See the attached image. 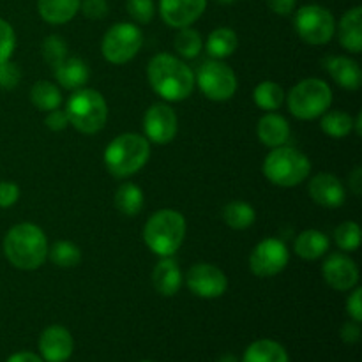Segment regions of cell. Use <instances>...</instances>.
<instances>
[{"instance_id":"8d00e7d4","label":"cell","mask_w":362,"mask_h":362,"mask_svg":"<svg viewBox=\"0 0 362 362\" xmlns=\"http://www.w3.org/2000/svg\"><path fill=\"white\" fill-rule=\"evenodd\" d=\"M16 46V34L14 28L11 27L9 21L0 18V62H6L11 59Z\"/></svg>"},{"instance_id":"9c48e42d","label":"cell","mask_w":362,"mask_h":362,"mask_svg":"<svg viewBox=\"0 0 362 362\" xmlns=\"http://www.w3.org/2000/svg\"><path fill=\"white\" fill-rule=\"evenodd\" d=\"M144 45V34L134 23H115L108 28L103 37L101 52L108 62H129Z\"/></svg>"},{"instance_id":"d6986e66","label":"cell","mask_w":362,"mask_h":362,"mask_svg":"<svg viewBox=\"0 0 362 362\" xmlns=\"http://www.w3.org/2000/svg\"><path fill=\"white\" fill-rule=\"evenodd\" d=\"M152 285H154L156 292L161 296H175L182 285V272H180L177 262L170 257H163V260L152 271Z\"/></svg>"},{"instance_id":"603a6c76","label":"cell","mask_w":362,"mask_h":362,"mask_svg":"<svg viewBox=\"0 0 362 362\" xmlns=\"http://www.w3.org/2000/svg\"><path fill=\"white\" fill-rule=\"evenodd\" d=\"M80 0H37L39 16L52 25H64L80 11Z\"/></svg>"},{"instance_id":"d6a6232c","label":"cell","mask_w":362,"mask_h":362,"mask_svg":"<svg viewBox=\"0 0 362 362\" xmlns=\"http://www.w3.org/2000/svg\"><path fill=\"white\" fill-rule=\"evenodd\" d=\"M202 48H204V41H202L200 32L194 28L184 27L175 35V49L184 59H194L202 52Z\"/></svg>"},{"instance_id":"ab89813d","label":"cell","mask_w":362,"mask_h":362,"mask_svg":"<svg viewBox=\"0 0 362 362\" xmlns=\"http://www.w3.org/2000/svg\"><path fill=\"white\" fill-rule=\"evenodd\" d=\"M20 198V187L9 180H2L0 182V209H9Z\"/></svg>"},{"instance_id":"83f0119b","label":"cell","mask_w":362,"mask_h":362,"mask_svg":"<svg viewBox=\"0 0 362 362\" xmlns=\"http://www.w3.org/2000/svg\"><path fill=\"white\" fill-rule=\"evenodd\" d=\"M115 207L126 216H136L144 207V193L133 182H124L115 193Z\"/></svg>"},{"instance_id":"2e32d148","label":"cell","mask_w":362,"mask_h":362,"mask_svg":"<svg viewBox=\"0 0 362 362\" xmlns=\"http://www.w3.org/2000/svg\"><path fill=\"white\" fill-rule=\"evenodd\" d=\"M74 349L73 336L62 325L45 329L39 338V352L46 362H66Z\"/></svg>"},{"instance_id":"f6af8a7d","label":"cell","mask_w":362,"mask_h":362,"mask_svg":"<svg viewBox=\"0 0 362 362\" xmlns=\"http://www.w3.org/2000/svg\"><path fill=\"white\" fill-rule=\"evenodd\" d=\"M350 189H352V193L356 194V197H361V193H362V168L361 166H357V168L352 172V175H350Z\"/></svg>"},{"instance_id":"b9f144b4","label":"cell","mask_w":362,"mask_h":362,"mask_svg":"<svg viewBox=\"0 0 362 362\" xmlns=\"http://www.w3.org/2000/svg\"><path fill=\"white\" fill-rule=\"evenodd\" d=\"M46 126L52 131H62L69 126V119H67V113L64 110H52L48 112V117H46Z\"/></svg>"},{"instance_id":"4316f807","label":"cell","mask_w":362,"mask_h":362,"mask_svg":"<svg viewBox=\"0 0 362 362\" xmlns=\"http://www.w3.org/2000/svg\"><path fill=\"white\" fill-rule=\"evenodd\" d=\"M30 101L41 112H52V110L60 108V105H62V94H60V90L55 85L42 80L37 81L32 87Z\"/></svg>"},{"instance_id":"52a82bcc","label":"cell","mask_w":362,"mask_h":362,"mask_svg":"<svg viewBox=\"0 0 362 362\" xmlns=\"http://www.w3.org/2000/svg\"><path fill=\"white\" fill-rule=\"evenodd\" d=\"M286 101L293 117L300 120H313L331 108L332 90L325 81L318 78H308L299 81L290 90Z\"/></svg>"},{"instance_id":"4fadbf2b","label":"cell","mask_w":362,"mask_h":362,"mask_svg":"<svg viewBox=\"0 0 362 362\" xmlns=\"http://www.w3.org/2000/svg\"><path fill=\"white\" fill-rule=\"evenodd\" d=\"M144 129L147 134V140L158 145H166L175 138L177 129H179V120H177L175 112L168 105L158 103V105H152L145 113Z\"/></svg>"},{"instance_id":"5b68a950","label":"cell","mask_w":362,"mask_h":362,"mask_svg":"<svg viewBox=\"0 0 362 362\" xmlns=\"http://www.w3.org/2000/svg\"><path fill=\"white\" fill-rule=\"evenodd\" d=\"M66 113L74 129L83 134H94L108 120V105L94 88H80L67 101Z\"/></svg>"},{"instance_id":"1f68e13d","label":"cell","mask_w":362,"mask_h":362,"mask_svg":"<svg viewBox=\"0 0 362 362\" xmlns=\"http://www.w3.org/2000/svg\"><path fill=\"white\" fill-rule=\"evenodd\" d=\"M48 255L53 264L62 269L76 267L81 262L80 247L74 246L69 240H59V243H55L52 246V250H48Z\"/></svg>"},{"instance_id":"44dd1931","label":"cell","mask_w":362,"mask_h":362,"mask_svg":"<svg viewBox=\"0 0 362 362\" xmlns=\"http://www.w3.org/2000/svg\"><path fill=\"white\" fill-rule=\"evenodd\" d=\"M258 138L267 147H281L290 138V126L285 117L278 113H267L258 120Z\"/></svg>"},{"instance_id":"4dcf8cb0","label":"cell","mask_w":362,"mask_h":362,"mask_svg":"<svg viewBox=\"0 0 362 362\" xmlns=\"http://www.w3.org/2000/svg\"><path fill=\"white\" fill-rule=\"evenodd\" d=\"M320 127L325 134H329V136L345 138L352 133L354 119L350 113L336 110V112H329L322 117Z\"/></svg>"},{"instance_id":"f907efd6","label":"cell","mask_w":362,"mask_h":362,"mask_svg":"<svg viewBox=\"0 0 362 362\" xmlns=\"http://www.w3.org/2000/svg\"><path fill=\"white\" fill-rule=\"evenodd\" d=\"M141 362H154V361H141Z\"/></svg>"},{"instance_id":"ee69618b","label":"cell","mask_w":362,"mask_h":362,"mask_svg":"<svg viewBox=\"0 0 362 362\" xmlns=\"http://www.w3.org/2000/svg\"><path fill=\"white\" fill-rule=\"evenodd\" d=\"M341 339L345 343H357L361 339V324L359 322H346L345 325L341 327Z\"/></svg>"},{"instance_id":"f1b7e54d","label":"cell","mask_w":362,"mask_h":362,"mask_svg":"<svg viewBox=\"0 0 362 362\" xmlns=\"http://www.w3.org/2000/svg\"><path fill=\"white\" fill-rule=\"evenodd\" d=\"M223 219L233 230H246L257 219L255 209L246 202H230L223 211Z\"/></svg>"},{"instance_id":"cb8c5ba5","label":"cell","mask_w":362,"mask_h":362,"mask_svg":"<svg viewBox=\"0 0 362 362\" xmlns=\"http://www.w3.org/2000/svg\"><path fill=\"white\" fill-rule=\"evenodd\" d=\"M329 246L331 243L325 233L318 232V230H306L296 239L293 250H296L297 257L304 258V260H318L327 253Z\"/></svg>"},{"instance_id":"8fae6325","label":"cell","mask_w":362,"mask_h":362,"mask_svg":"<svg viewBox=\"0 0 362 362\" xmlns=\"http://www.w3.org/2000/svg\"><path fill=\"white\" fill-rule=\"evenodd\" d=\"M288 247L279 239H265L250 255V269L258 278H272L288 264Z\"/></svg>"},{"instance_id":"ffe728a7","label":"cell","mask_w":362,"mask_h":362,"mask_svg":"<svg viewBox=\"0 0 362 362\" xmlns=\"http://www.w3.org/2000/svg\"><path fill=\"white\" fill-rule=\"evenodd\" d=\"M339 42L345 49L352 53L362 52V7H352L343 14L338 25Z\"/></svg>"},{"instance_id":"8992f818","label":"cell","mask_w":362,"mask_h":362,"mask_svg":"<svg viewBox=\"0 0 362 362\" xmlns=\"http://www.w3.org/2000/svg\"><path fill=\"white\" fill-rule=\"evenodd\" d=\"M311 172V163L303 152L292 147H276L264 161V175L281 187L299 186Z\"/></svg>"},{"instance_id":"f546056e","label":"cell","mask_w":362,"mask_h":362,"mask_svg":"<svg viewBox=\"0 0 362 362\" xmlns=\"http://www.w3.org/2000/svg\"><path fill=\"white\" fill-rule=\"evenodd\" d=\"M253 99L257 103L258 108L267 110V112H274L285 101V92L274 81H262L260 85H257L253 92Z\"/></svg>"},{"instance_id":"30bf717a","label":"cell","mask_w":362,"mask_h":362,"mask_svg":"<svg viewBox=\"0 0 362 362\" xmlns=\"http://www.w3.org/2000/svg\"><path fill=\"white\" fill-rule=\"evenodd\" d=\"M197 83L205 98L212 101H228L237 90V76L232 67L221 60H209L198 69Z\"/></svg>"},{"instance_id":"7bdbcfd3","label":"cell","mask_w":362,"mask_h":362,"mask_svg":"<svg viewBox=\"0 0 362 362\" xmlns=\"http://www.w3.org/2000/svg\"><path fill=\"white\" fill-rule=\"evenodd\" d=\"M297 0H267V6L272 13L279 14V16H288L296 11Z\"/></svg>"},{"instance_id":"c3c4849f","label":"cell","mask_w":362,"mask_h":362,"mask_svg":"<svg viewBox=\"0 0 362 362\" xmlns=\"http://www.w3.org/2000/svg\"><path fill=\"white\" fill-rule=\"evenodd\" d=\"M218 362H239V361H237V357L232 356V354H226V356H223Z\"/></svg>"},{"instance_id":"60d3db41","label":"cell","mask_w":362,"mask_h":362,"mask_svg":"<svg viewBox=\"0 0 362 362\" xmlns=\"http://www.w3.org/2000/svg\"><path fill=\"white\" fill-rule=\"evenodd\" d=\"M346 311L354 322H362V288L354 290L352 296L346 300Z\"/></svg>"},{"instance_id":"ba28073f","label":"cell","mask_w":362,"mask_h":362,"mask_svg":"<svg viewBox=\"0 0 362 362\" xmlns=\"http://www.w3.org/2000/svg\"><path fill=\"white\" fill-rule=\"evenodd\" d=\"M296 30L308 45H327L334 37L336 20L327 7L310 4L296 13Z\"/></svg>"},{"instance_id":"7402d4cb","label":"cell","mask_w":362,"mask_h":362,"mask_svg":"<svg viewBox=\"0 0 362 362\" xmlns=\"http://www.w3.org/2000/svg\"><path fill=\"white\" fill-rule=\"evenodd\" d=\"M55 69V78L64 88L69 90H76V88L83 87L88 81L90 71L88 66L78 57H66L59 66L53 67Z\"/></svg>"},{"instance_id":"ac0fdd59","label":"cell","mask_w":362,"mask_h":362,"mask_svg":"<svg viewBox=\"0 0 362 362\" xmlns=\"http://www.w3.org/2000/svg\"><path fill=\"white\" fill-rule=\"evenodd\" d=\"M325 67L332 80L346 90H357L362 85V71L359 64L349 57H331L325 62Z\"/></svg>"},{"instance_id":"484cf974","label":"cell","mask_w":362,"mask_h":362,"mask_svg":"<svg viewBox=\"0 0 362 362\" xmlns=\"http://www.w3.org/2000/svg\"><path fill=\"white\" fill-rule=\"evenodd\" d=\"M237 49V34L235 30L228 27H219L211 32L207 39V52L209 55L214 57L216 60L226 59Z\"/></svg>"},{"instance_id":"d590c367","label":"cell","mask_w":362,"mask_h":362,"mask_svg":"<svg viewBox=\"0 0 362 362\" xmlns=\"http://www.w3.org/2000/svg\"><path fill=\"white\" fill-rule=\"evenodd\" d=\"M126 9L129 16L138 23L145 25L154 18V0H126Z\"/></svg>"},{"instance_id":"277c9868","label":"cell","mask_w":362,"mask_h":362,"mask_svg":"<svg viewBox=\"0 0 362 362\" xmlns=\"http://www.w3.org/2000/svg\"><path fill=\"white\" fill-rule=\"evenodd\" d=\"M184 237H186V219L180 212L172 209H163L152 214L144 230L145 244L159 257L175 255Z\"/></svg>"},{"instance_id":"d4e9b609","label":"cell","mask_w":362,"mask_h":362,"mask_svg":"<svg viewBox=\"0 0 362 362\" xmlns=\"http://www.w3.org/2000/svg\"><path fill=\"white\" fill-rule=\"evenodd\" d=\"M240 362H290L288 354L274 339H258L251 343Z\"/></svg>"},{"instance_id":"836d02e7","label":"cell","mask_w":362,"mask_h":362,"mask_svg":"<svg viewBox=\"0 0 362 362\" xmlns=\"http://www.w3.org/2000/svg\"><path fill=\"white\" fill-rule=\"evenodd\" d=\"M334 240L343 251H357L361 246V228L356 221H345L334 230Z\"/></svg>"},{"instance_id":"6da1fadb","label":"cell","mask_w":362,"mask_h":362,"mask_svg":"<svg viewBox=\"0 0 362 362\" xmlns=\"http://www.w3.org/2000/svg\"><path fill=\"white\" fill-rule=\"evenodd\" d=\"M147 76L156 94L165 101H184L194 87L193 71L170 53H159L148 62Z\"/></svg>"},{"instance_id":"681fc988","label":"cell","mask_w":362,"mask_h":362,"mask_svg":"<svg viewBox=\"0 0 362 362\" xmlns=\"http://www.w3.org/2000/svg\"><path fill=\"white\" fill-rule=\"evenodd\" d=\"M218 2H221V4H232V2H235V0H218Z\"/></svg>"},{"instance_id":"3957f363","label":"cell","mask_w":362,"mask_h":362,"mask_svg":"<svg viewBox=\"0 0 362 362\" xmlns=\"http://www.w3.org/2000/svg\"><path fill=\"white\" fill-rule=\"evenodd\" d=\"M151 158L147 138L134 133H124L113 138L105 151V165L117 179H127L145 166Z\"/></svg>"},{"instance_id":"9a60e30c","label":"cell","mask_w":362,"mask_h":362,"mask_svg":"<svg viewBox=\"0 0 362 362\" xmlns=\"http://www.w3.org/2000/svg\"><path fill=\"white\" fill-rule=\"evenodd\" d=\"M205 7L207 0H159V14L173 28L193 25L204 14Z\"/></svg>"},{"instance_id":"e575fe53","label":"cell","mask_w":362,"mask_h":362,"mask_svg":"<svg viewBox=\"0 0 362 362\" xmlns=\"http://www.w3.org/2000/svg\"><path fill=\"white\" fill-rule=\"evenodd\" d=\"M42 57L52 67L59 66L67 57V45L60 35H48L42 42Z\"/></svg>"},{"instance_id":"7c38bea8","label":"cell","mask_w":362,"mask_h":362,"mask_svg":"<svg viewBox=\"0 0 362 362\" xmlns=\"http://www.w3.org/2000/svg\"><path fill=\"white\" fill-rule=\"evenodd\" d=\"M186 285L202 299H218L228 288L225 272L212 264H197L187 271Z\"/></svg>"},{"instance_id":"e0dca14e","label":"cell","mask_w":362,"mask_h":362,"mask_svg":"<svg viewBox=\"0 0 362 362\" xmlns=\"http://www.w3.org/2000/svg\"><path fill=\"white\" fill-rule=\"evenodd\" d=\"M310 197L315 204L322 205L325 209L341 207L345 204V187L341 180L332 173H318L310 182Z\"/></svg>"},{"instance_id":"74e56055","label":"cell","mask_w":362,"mask_h":362,"mask_svg":"<svg viewBox=\"0 0 362 362\" xmlns=\"http://www.w3.org/2000/svg\"><path fill=\"white\" fill-rule=\"evenodd\" d=\"M20 78H21V71L16 64L11 62V60L0 62V88L11 90V88H14L18 83H20Z\"/></svg>"},{"instance_id":"7dc6e473","label":"cell","mask_w":362,"mask_h":362,"mask_svg":"<svg viewBox=\"0 0 362 362\" xmlns=\"http://www.w3.org/2000/svg\"><path fill=\"white\" fill-rule=\"evenodd\" d=\"M354 127L357 129V136H361L362 134V113H359V115H357V119L354 120Z\"/></svg>"},{"instance_id":"bcb514c9","label":"cell","mask_w":362,"mask_h":362,"mask_svg":"<svg viewBox=\"0 0 362 362\" xmlns=\"http://www.w3.org/2000/svg\"><path fill=\"white\" fill-rule=\"evenodd\" d=\"M6 362H45L41 357L35 356L34 352H16L9 357Z\"/></svg>"},{"instance_id":"5bb4252c","label":"cell","mask_w":362,"mask_h":362,"mask_svg":"<svg viewBox=\"0 0 362 362\" xmlns=\"http://www.w3.org/2000/svg\"><path fill=\"white\" fill-rule=\"evenodd\" d=\"M322 274H324L325 283L339 292H349L359 283V269L356 262L341 253L331 255L325 260Z\"/></svg>"},{"instance_id":"7a4b0ae2","label":"cell","mask_w":362,"mask_h":362,"mask_svg":"<svg viewBox=\"0 0 362 362\" xmlns=\"http://www.w3.org/2000/svg\"><path fill=\"white\" fill-rule=\"evenodd\" d=\"M4 255L21 271H35L48 257V239L34 223H18L4 239Z\"/></svg>"},{"instance_id":"f35d334b","label":"cell","mask_w":362,"mask_h":362,"mask_svg":"<svg viewBox=\"0 0 362 362\" xmlns=\"http://www.w3.org/2000/svg\"><path fill=\"white\" fill-rule=\"evenodd\" d=\"M81 13L88 18V20H103L108 14L110 7L106 0H83L80 4Z\"/></svg>"}]
</instances>
